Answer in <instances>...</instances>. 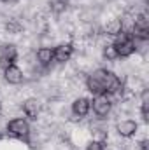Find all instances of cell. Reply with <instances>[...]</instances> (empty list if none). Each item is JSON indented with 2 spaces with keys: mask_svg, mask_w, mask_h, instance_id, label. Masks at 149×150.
<instances>
[{
  "mask_svg": "<svg viewBox=\"0 0 149 150\" xmlns=\"http://www.w3.org/2000/svg\"><path fill=\"white\" fill-rule=\"evenodd\" d=\"M4 32L5 33H9V35H19L23 30H25V26H23V23L18 19V18H7L5 21H4Z\"/></svg>",
  "mask_w": 149,
  "mask_h": 150,
  "instance_id": "obj_13",
  "label": "cell"
},
{
  "mask_svg": "<svg viewBox=\"0 0 149 150\" xmlns=\"http://www.w3.org/2000/svg\"><path fill=\"white\" fill-rule=\"evenodd\" d=\"M5 134L21 142L28 143V138L32 134V126L27 117H14L5 124Z\"/></svg>",
  "mask_w": 149,
  "mask_h": 150,
  "instance_id": "obj_1",
  "label": "cell"
},
{
  "mask_svg": "<svg viewBox=\"0 0 149 150\" xmlns=\"http://www.w3.org/2000/svg\"><path fill=\"white\" fill-rule=\"evenodd\" d=\"M91 112V100L86 96H79L70 103V122H81Z\"/></svg>",
  "mask_w": 149,
  "mask_h": 150,
  "instance_id": "obj_4",
  "label": "cell"
},
{
  "mask_svg": "<svg viewBox=\"0 0 149 150\" xmlns=\"http://www.w3.org/2000/svg\"><path fill=\"white\" fill-rule=\"evenodd\" d=\"M18 58H19V51H18L16 44H11V42L0 44V68L2 70L11 65H16Z\"/></svg>",
  "mask_w": 149,
  "mask_h": 150,
  "instance_id": "obj_5",
  "label": "cell"
},
{
  "mask_svg": "<svg viewBox=\"0 0 149 150\" xmlns=\"http://www.w3.org/2000/svg\"><path fill=\"white\" fill-rule=\"evenodd\" d=\"M74 54H75V45L72 42H62V44L53 47L54 63H58V65H67L72 59Z\"/></svg>",
  "mask_w": 149,
  "mask_h": 150,
  "instance_id": "obj_6",
  "label": "cell"
},
{
  "mask_svg": "<svg viewBox=\"0 0 149 150\" xmlns=\"http://www.w3.org/2000/svg\"><path fill=\"white\" fill-rule=\"evenodd\" d=\"M35 54V61H37L39 67H42L44 70H49L54 63V56H53V47L51 45H40L37 51L34 52Z\"/></svg>",
  "mask_w": 149,
  "mask_h": 150,
  "instance_id": "obj_10",
  "label": "cell"
},
{
  "mask_svg": "<svg viewBox=\"0 0 149 150\" xmlns=\"http://www.w3.org/2000/svg\"><path fill=\"white\" fill-rule=\"evenodd\" d=\"M140 117L144 122H149V101H140Z\"/></svg>",
  "mask_w": 149,
  "mask_h": 150,
  "instance_id": "obj_16",
  "label": "cell"
},
{
  "mask_svg": "<svg viewBox=\"0 0 149 150\" xmlns=\"http://www.w3.org/2000/svg\"><path fill=\"white\" fill-rule=\"evenodd\" d=\"M2 4H5V5H16L19 0H0Z\"/></svg>",
  "mask_w": 149,
  "mask_h": 150,
  "instance_id": "obj_17",
  "label": "cell"
},
{
  "mask_svg": "<svg viewBox=\"0 0 149 150\" xmlns=\"http://www.w3.org/2000/svg\"><path fill=\"white\" fill-rule=\"evenodd\" d=\"M21 112L25 113L27 119L37 120V119H40V115H42V101L39 100L37 96L25 98L21 101Z\"/></svg>",
  "mask_w": 149,
  "mask_h": 150,
  "instance_id": "obj_7",
  "label": "cell"
},
{
  "mask_svg": "<svg viewBox=\"0 0 149 150\" xmlns=\"http://www.w3.org/2000/svg\"><path fill=\"white\" fill-rule=\"evenodd\" d=\"M102 58L105 59V61H117L119 58H117V52H116V47H114V44L112 42H107V44H104L102 45Z\"/></svg>",
  "mask_w": 149,
  "mask_h": 150,
  "instance_id": "obj_14",
  "label": "cell"
},
{
  "mask_svg": "<svg viewBox=\"0 0 149 150\" xmlns=\"http://www.w3.org/2000/svg\"><path fill=\"white\" fill-rule=\"evenodd\" d=\"M123 30H121V19H119V16H116V18H111V19H107L104 25H102V28H100V33L102 35H105V37H116L117 33H121Z\"/></svg>",
  "mask_w": 149,
  "mask_h": 150,
  "instance_id": "obj_11",
  "label": "cell"
},
{
  "mask_svg": "<svg viewBox=\"0 0 149 150\" xmlns=\"http://www.w3.org/2000/svg\"><path fill=\"white\" fill-rule=\"evenodd\" d=\"M139 133V124L137 120L133 119H121L116 122V134L123 140H128V138H133L137 136Z\"/></svg>",
  "mask_w": 149,
  "mask_h": 150,
  "instance_id": "obj_8",
  "label": "cell"
},
{
  "mask_svg": "<svg viewBox=\"0 0 149 150\" xmlns=\"http://www.w3.org/2000/svg\"><path fill=\"white\" fill-rule=\"evenodd\" d=\"M70 9V0H49L47 2V11L53 16H62Z\"/></svg>",
  "mask_w": 149,
  "mask_h": 150,
  "instance_id": "obj_12",
  "label": "cell"
},
{
  "mask_svg": "<svg viewBox=\"0 0 149 150\" xmlns=\"http://www.w3.org/2000/svg\"><path fill=\"white\" fill-rule=\"evenodd\" d=\"M2 113H4V105H2V101H0V117H2Z\"/></svg>",
  "mask_w": 149,
  "mask_h": 150,
  "instance_id": "obj_18",
  "label": "cell"
},
{
  "mask_svg": "<svg viewBox=\"0 0 149 150\" xmlns=\"http://www.w3.org/2000/svg\"><path fill=\"white\" fill-rule=\"evenodd\" d=\"M112 108H114V103L111 101L109 96L102 94V96H93L91 98V112L95 113L97 119L107 120L109 115L112 113Z\"/></svg>",
  "mask_w": 149,
  "mask_h": 150,
  "instance_id": "obj_3",
  "label": "cell"
},
{
  "mask_svg": "<svg viewBox=\"0 0 149 150\" xmlns=\"http://www.w3.org/2000/svg\"><path fill=\"white\" fill-rule=\"evenodd\" d=\"M114 47H116V52H117V58L119 59H128L135 54V40L130 33H117L114 40H112Z\"/></svg>",
  "mask_w": 149,
  "mask_h": 150,
  "instance_id": "obj_2",
  "label": "cell"
},
{
  "mask_svg": "<svg viewBox=\"0 0 149 150\" xmlns=\"http://www.w3.org/2000/svg\"><path fill=\"white\" fill-rule=\"evenodd\" d=\"M2 79L9 86H21L27 80V75H25V72L18 65H11V67H7V68L2 70Z\"/></svg>",
  "mask_w": 149,
  "mask_h": 150,
  "instance_id": "obj_9",
  "label": "cell"
},
{
  "mask_svg": "<svg viewBox=\"0 0 149 150\" xmlns=\"http://www.w3.org/2000/svg\"><path fill=\"white\" fill-rule=\"evenodd\" d=\"M84 150H105V142H102V140H90V142H86V145H84Z\"/></svg>",
  "mask_w": 149,
  "mask_h": 150,
  "instance_id": "obj_15",
  "label": "cell"
}]
</instances>
